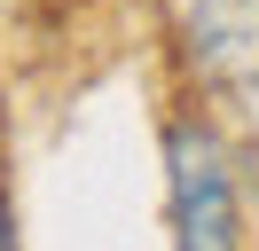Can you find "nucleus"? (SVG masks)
Instances as JSON below:
<instances>
[{"label":"nucleus","mask_w":259,"mask_h":251,"mask_svg":"<svg viewBox=\"0 0 259 251\" xmlns=\"http://www.w3.org/2000/svg\"><path fill=\"white\" fill-rule=\"evenodd\" d=\"M173 157V235L189 251H220L236 243V181H228V157L204 126H173L165 134Z\"/></svg>","instance_id":"obj_1"},{"label":"nucleus","mask_w":259,"mask_h":251,"mask_svg":"<svg viewBox=\"0 0 259 251\" xmlns=\"http://www.w3.org/2000/svg\"><path fill=\"white\" fill-rule=\"evenodd\" d=\"M189 55L212 87L259 110V0H196L189 8Z\"/></svg>","instance_id":"obj_2"}]
</instances>
